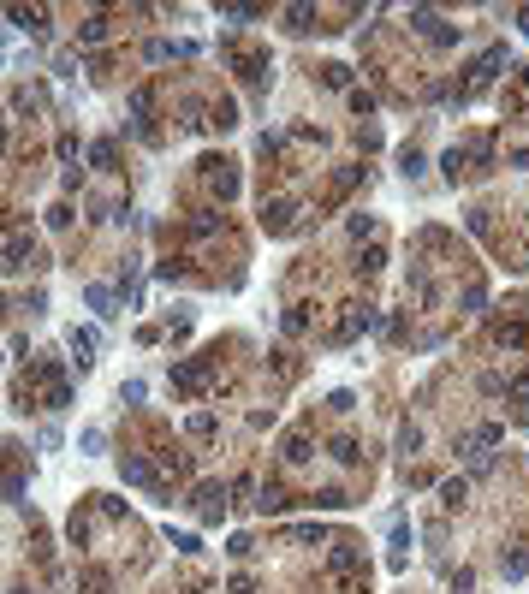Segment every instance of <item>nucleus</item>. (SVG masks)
Masks as SVG:
<instances>
[{
  "instance_id": "nucleus-1",
  "label": "nucleus",
  "mask_w": 529,
  "mask_h": 594,
  "mask_svg": "<svg viewBox=\"0 0 529 594\" xmlns=\"http://www.w3.org/2000/svg\"><path fill=\"white\" fill-rule=\"evenodd\" d=\"M89 309H95V315H113V291H102V285H89Z\"/></svg>"
},
{
  "instance_id": "nucleus-2",
  "label": "nucleus",
  "mask_w": 529,
  "mask_h": 594,
  "mask_svg": "<svg viewBox=\"0 0 529 594\" xmlns=\"http://www.w3.org/2000/svg\"><path fill=\"white\" fill-rule=\"evenodd\" d=\"M72 351H84V356L95 351V333H89V327H77V333H72Z\"/></svg>"
}]
</instances>
